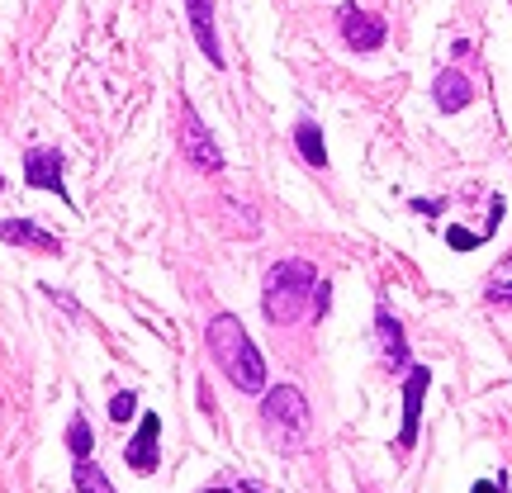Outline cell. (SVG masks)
Here are the masks:
<instances>
[{
    "instance_id": "8",
    "label": "cell",
    "mask_w": 512,
    "mask_h": 493,
    "mask_svg": "<svg viewBox=\"0 0 512 493\" xmlns=\"http://www.w3.org/2000/svg\"><path fill=\"white\" fill-rule=\"evenodd\" d=\"M157 441H162V418H157V413H143V427H138V432H133V441L124 446L128 470H138V475H157V465H162Z\"/></svg>"
},
{
    "instance_id": "21",
    "label": "cell",
    "mask_w": 512,
    "mask_h": 493,
    "mask_svg": "<svg viewBox=\"0 0 512 493\" xmlns=\"http://www.w3.org/2000/svg\"><path fill=\"white\" fill-rule=\"evenodd\" d=\"M413 209H418V214H437L441 204L437 200H413Z\"/></svg>"
},
{
    "instance_id": "23",
    "label": "cell",
    "mask_w": 512,
    "mask_h": 493,
    "mask_svg": "<svg viewBox=\"0 0 512 493\" xmlns=\"http://www.w3.org/2000/svg\"><path fill=\"white\" fill-rule=\"evenodd\" d=\"M0 185H5V181H0Z\"/></svg>"
},
{
    "instance_id": "14",
    "label": "cell",
    "mask_w": 512,
    "mask_h": 493,
    "mask_svg": "<svg viewBox=\"0 0 512 493\" xmlns=\"http://www.w3.org/2000/svg\"><path fill=\"white\" fill-rule=\"evenodd\" d=\"M72 484H76V493H119V489L110 484V475H105V470H100L91 456L76 460V465H72Z\"/></svg>"
},
{
    "instance_id": "9",
    "label": "cell",
    "mask_w": 512,
    "mask_h": 493,
    "mask_svg": "<svg viewBox=\"0 0 512 493\" xmlns=\"http://www.w3.org/2000/svg\"><path fill=\"white\" fill-rule=\"evenodd\" d=\"M375 337H380V356H384V370H394V375H408V366H413V356H408V337H403L399 318L384 309L375 313Z\"/></svg>"
},
{
    "instance_id": "18",
    "label": "cell",
    "mask_w": 512,
    "mask_h": 493,
    "mask_svg": "<svg viewBox=\"0 0 512 493\" xmlns=\"http://www.w3.org/2000/svg\"><path fill=\"white\" fill-rule=\"evenodd\" d=\"M446 242L456 247V252H475V247H484V233H470V228H446Z\"/></svg>"
},
{
    "instance_id": "15",
    "label": "cell",
    "mask_w": 512,
    "mask_h": 493,
    "mask_svg": "<svg viewBox=\"0 0 512 493\" xmlns=\"http://www.w3.org/2000/svg\"><path fill=\"white\" fill-rule=\"evenodd\" d=\"M484 299L489 304H512V256H503L489 275V285H484Z\"/></svg>"
},
{
    "instance_id": "22",
    "label": "cell",
    "mask_w": 512,
    "mask_h": 493,
    "mask_svg": "<svg viewBox=\"0 0 512 493\" xmlns=\"http://www.w3.org/2000/svg\"><path fill=\"white\" fill-rule=\"evenodd\" d=\"M204 493H233V489H204Z\"/></svg>"
},
{
    "instance_id": "2",
    "label": "cell",
    "mask_w": 512,
    "mask_h": 493,
    "mask_svg": "<svg viewBox=\"0 0 512 493\" xmlns=\"http://www.w3.org/2000/svg\"><path fill=\"white\" fill-rule=\"evenodd\" d=\"M318 290V271L304 256H285L266 271V285H261V313L271 318L275 328H290L309 313V299Z\"/></svg>"
},
{
    "instance_id": "7",
    "label": "cell",
    "mask_w": 512,
    "mask_h": 493,
    "mask_svg": "<svg viewBox=\"0 0 512 493\" xmlns=\"http://www.w3.org/2000/svg\"><path fill=\"white\" fill-rule=\"evenodd\" d=\"M24 181L34 185V190H48V195L72 204L67 181H62V152H57V147H29V152H24Z\"/></svg>"
},
{
    "instance_id": "3",
    "label": "cell",
    "mask_w": 512,
    "mask_h": 493,
    "mask_svg": "<svg viewBox=\"0 0 512 493\" xmlns=\"http://www.w3.org/2000/svg\"><path fill=\"white\" fill-rule=\"evenodd\" d=\"M261 427L275 437L280 451H299L304 441H309V399L294 389V384H275L266 389V399H261Z\"/></svg>"
},
{
    "instance_id": "16",
    "label": "cell",
    "mask_w": 512,
    "mask_h": 493,
    "mask_svg": "<svg viewBox=\"0 0 512 493\" xmlns=\"http://www.w3.org/2000/svg\"><path fill=\"white\" fill-rule=\"evenodd\" d=\"M91 446H95L91 422H86V413H76L72 427H67V451H72L76 460H86V456H91Z\"/></svg>"
},
{
    "instance_id": "1",
    "label": "cell",
    "mask_w": 512,
    "mask_h": 493,
    "mask_svg": "<svg viewBox=\"0 0 512 493\" xmlns=\"http://www.w3.org/2000/svg\"><path fill=\"white\" fill-rule=\"evenodd\" d=\"M204 342H209V356H214V366L223 370L228 384H238L242 394H261L266 389V356L256 351V342L247 337V328L233 313H214Z\"/></svg>"
},
{
    "instance_id": "5",
    "label": "cell",
    "mask_w": 512,
    "mask_h": 493,
    "mask_svg": "<svg viewBox=\"0 0 512 493\" xmlns=\"http://www.w3.org/2000/svg\"><path fill=\"white\" fill-rule=\"evenodd\" d=\"M427 389H432V370L427 366H408L403 375V427H399V446L403 456L413 451V441H418V418H422V399H427Z\"/></svg>"
},
{
    "instance_id": "19",
    "label": "cell",
    "mask_w": 512,
    "mask_h": 493,
    "mask_svg": "<svg viewBox=\"0 0 512 493\" xmlns=\"http://www.w3.org/2000/svg\"><path fill=\"white\" fill-rule=\"evenodd\" d=\"M328 309H332V285L318 280V290H313V318H328Z\"/></svg>"
},
{
    "instance_id": "6",
    "label": "cell",
    "mask_w": 512,
    "mask_h": 493,
    "mask_svg": "<svg viewBox=\"0 0 512 493\" xmlns=\"http://www.w3.org/2000/svg\"><path fill=\"white\" fill-rule=\"evenodd\" d=\"M337 29H342V38H347V48L351 53H375L384 43V19L380 15H366L361 5H342L337 10Z\"/></svg>"
},
{
    "instance_id": "10",
    "label": "cell",
    "mask_w": 512,
    "mask_h": 493,
    "mask_svg": "<svg viewBox=\"0 0 512 493\" xmlns=\"http://www.w3.org/2000/svg\"><path fill=\"white\" fill-rule=\"evenodd\" d=\"M432 100H437V110L460 114L475 100V86H470V76L460 72V67H441L437 81H432Z\"/></svg>"
},
{
    "instance_id": "12",
    "label": "cell",
    "mask_w": 512,
    "mask_h": 493,
    "mask_svg": "<svg viewBox=\"0 0 512 493\" xmlns=\"http://www.w3.org/2000/svg\"><path fill=\"white\" fill-rule=\"evenodd\" d=\"M0 242H10V247H34V252H43V256L62 252V242H57L48 228H38V223H29V219H5L0 223Z\"/></svg>"
},
{
    "instance_id": "11",
    "label": "cell",
    "mask_w": 512,
    "mask_h": 493,
    "mask_svg": "<svg viewBox=\"0 0 512 493\" xmlns=\"http://www.w3.org/2000/svg\"><path fill=\"white\" fill-rule=\"evenodd\" d=\"M185 10H190V29H195L200 53L214 67H223V43H219V29H214V0H185Z\"/></svg>"
},
{
    "instance_id": "4",
    "label": "cell",
    "mask_w": 512,
    "mask_h": 493,
    "mask_svg": "<svg viewBox=\"0 0 512 493\" xmlns=\"http://www.w3.org/2000/svg\"><path fill=\"white\" fill-rule=\"evenodd\" d=\"M181 157L195 166V171H204V176H219L223 171L219 143H214V133L204 128V119L195 114L190 100H181Z\"/></svg>"
},
{
    "instance_id": "20",
    "label": "cell",
    "mask_w": 512,
    "mask_h": 493,
    "mask_svg": "<svg viewBox=\"0 0 512 493\" xmlns=\"http://www.w3.org/2000/svg\"><path fill=\"white\" fill-rule=\"evenodd\" d=\"M470 493H508V479H503V475H498V479H479Z\"/></svg>"
},
{
    "instance_id": "17",
    "label": "cell",
    "mask_w": 512,
    "mask_h": 493,
    "mask_svg": "<svg viewBox=\"0 0 512 493\" xmlns=\"http://www.w3.org/2000/svg\"><path fill=\"white\" fill-rule=\"evenodd\" d=\"M133 413H138V394H133V389H119V394L110 399V418L114 422H128Z\"/></svg>"
},
{
    "instance_id": "13",
    "label": "cell",
    "mask_w": 512,
    "mask_h": 493,
    "mask_svg": "<svg viewBox=\"0 0 512 493\" xmlns=\"http://www.w3.org/2000/svg\"><path fill=\"white\" fill-rule=\"evenodd\" d=\"M294 147H299V157H304V162H309V166H318V171L328 166V147H323V128L313 124V119H299V124H294Z\"/></svg>"
}]
</instances>
